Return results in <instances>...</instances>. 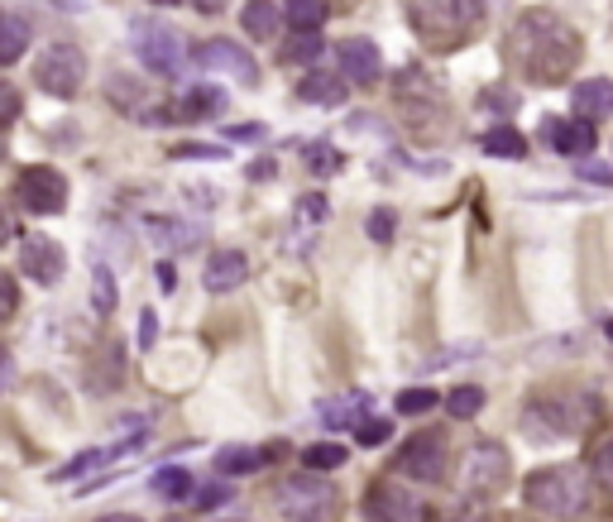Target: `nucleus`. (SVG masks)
Here are the masks:
<instances>
[{
	"label": "nucleus",
	"instance_id": "nucleus-1",
	"mask_svg": "<svg viewBox=\"0 0 613 522\" xmlns=\"http://www.w3.org/2000/svg\"><path fill=\"white\" fill-rule=\"evenodd\" d=\"M508 63L527 82H566L580 63V34L552 10H527L508 30Z\"/></svg>",
	"mask_w": 613,
	"mask_h": 522
},
{
	"label": "nucleus",
	"instance_id": "nucleus-2",
	"mask_svg": "<svg viewBox=\"0 0 613 522\" xmlns=\"http://www.w3.org/2000/svg\"><path fill=\"white\" fill-rule=\"evenodd\" d=\"M523 499H527L532 513H542L552 522H576V518L590 513V503H594L590 469H580V465L537 469V475L523 485Z\"/></svg>",
	"mask_w": 613,
	"mask_h": 522
},
{
	"label": "nucleus",
	"instance_id": "nucleus-3",
	"mask_svg": "<svg viewBox=\"0 0 613 522\" xmlns=\"http://www.w3.org/2000/svg\"><path fill=\"white\" fill-rule=\"evenodd\" d=\"M273 508L283 513V522H336L345 508V493L336 479L303 469V475H283L273 485Z\"/></svg>",
	"mask_w": 613,
	"mask_h": 522
},
{
	"label": "nucleus",
	"instance_id": "nucleus-4",
	"mask_svg": "<svg viewBox=\"0 0 613 522\" xmlns=\"http://www.w3.org/2000/svg\"><path fill=\"white\" fill-rule=\"evenodd\" d=\"M408 15L427 44H455L485 20V5L479 0H408Z\"/></svg>",
	"mask_w": 613,
	"mask_h": 522
},
{
	"label": "nucleus",
	"instance_id": "nucleus-5",
	"mask_svg": "<svg viewBox=\"0 0 613 522\" xmlns=\"http://www.w3.org/2000/svg\"><path fill=\"white\" fill-rule=\"evenodd\" d=\"M594 417H599V402L594 398L566 394V398H537L523 412V427L532 432V441H566V436L584 432Z\"/></svg>",
	"mask_w": 613,
	"mask_h": 522
},
{
	"label": "nucleus",
	"instance_id": "nucleus-6",
	"mask_svg": "<svg viewBox=\"0 0 613 522\" xmlns=\"http://www.w3.org/2000/svg\"><path fill=\"white\" fill-rule=\"evenodd\" d=\"M508 469H513V461H508V451L499 446V441H475L465 455H461V493L465 499H493V493H503L508 485Z\"/></svg>",
	"mask_w": 613,
	"mask_h": 522
},
{
	"label": "nucleus",
	"instance_id": "nucleus-7",
	"mask_svg": "<svg viewBox=\"0 0 613 522\" xmlns=\"http://www.w3.org/2000/svg\"><path fill=\"white\" fill-rule=\"evenodd\" d=\"M87 82V58L77 44H48L44 54L34 58V87L48 91L58 101H72Z\"/></svg>",
	"mask_w": 613,
	"mask_h": 522
},
{
	"label": "nucleus",
	"instance_id": "nucleus-8",
	"mask_svg": "<svg viewBox=\"0 0 613 522\" xmlns=\"http://www.w3.org/2000/svg\"><path fill=\"white\" fill-rule=\"evenodd\" d=\"M135 54H139V63H145L149 72L178 77L182 68H188V38H182L173 24H163V20H139L135 24Z\"/></svg>",
	"mask_w": 613,
	"mask_h": 522
},
{
	"label": "nucleus",
	"instance_id": "nucleus-9",
	"mask_svg": "<svg viewBox=\"0 0 613 522\" xmlns=\"http://www.w3.org/2000/svg\"><path fill=\"white\" fill-rule=\"evenodd\" d=\"M15 202L24 206V212H34V216H54V212H63V206H68V178H63L58 168H48V163L20 168Z\"/></svg>",
	"mask_w": 613,
	"mask_h": 522
},
{
	"label": "nucleus",
	"instance_id": "nucleus-10",
	"mask_svg": "<svg viewBox=\"0 0 613 522\" xmlns=\"http://www.w3.org/2000/svg\"><path fill=\"white\" fill-rule=\"evenodd\" d=\"M446 465H451V451H446V436L441 432H422L398 451V475L417 479V485H441V479H446Z\"/></svg>",
	"mask_w": 613,
	"mask_h": 522
},
{
	"label": "nucleus",
	"instance_id": "nucleus-11",
	"mask_svg": "<svg viewBox=\"0 0 613 522\" xmlns=\"http://www.w3.org/2000/svg\"><path fill=\"white\" fill-rule=\"evenodd\" d=\"M364 518L370 522H427V508L398 479H374L370 493H364Z\"/></svg>",
	"mask_w": 613,
	"mask_h": 522
},
{
	"label": "nucleus",
	"instance_id": "nucleus-12",
	"mask_svg": "<svg viewBox=\"0 0 613 522\" xmlns=\"http://www.w3.org/2000/svg\"><path fill=\"white\" fill-rule=\"evenodd\" d=\"M20 273L30 283H58L63 279V250L58 240H48V235H24L20 240Z\"/></svg>",
	"mask_w": 613,
	"mask_h": 522
},
{
	"label": "nucleus",
	"instance_id": "nucleus-13",
	"mask_svg": "<svg viewBox=\"0 0 613 522\" xmlns=\"http://www.w3.org/2000/svg\"><path fill=\"white\" fill-rule=\"evenodd\" d=\"M197 63L206 72H226L235 77V82H254L259 68H254V58L245 54L240 44H230V38H206V44L197 48Z\"/></svg>",
	"mask_w": 613,
	"mask_h": 522
},
{
	"label": "nucleus",
	"instance_id": "nucleus-14",
	"mask_svg": "<svg viewBox=\"0 0 613 522\" xmlns=\"http://www.w3.org/2000/svg\"><path fill=\"white\" fill-rule=\"evenodd\" d=\"M336 54H341V77H345V82H355V87H374V82H379L384 58H379V48H374V38H345Z\"/></svg>",
	"mask_w": 613,
	"mask_h": 522
},
{
	"label": "nucleus",
	"instance_id": "nucleus-15",
	"mask_svg": "<svg viewBox=\"0 0 613 522\" xmlns=\"http://www.w3.org/2000/svg\"><path fill=\"white\" fill-rule=\"evenodd\" d=\"M570 115H576V121H584V125L613 115V82H609V77L576 82V91H570Z\"/></svg>",
	"mask_w": 613,
	"mask_h": 522
},
{
	"label": "nucleus",
	"instance_id": "nucleus-16",
	"mask_svg": "<svg viewBox=\"0 0 613 522\" xmlns=\"http://www.w3.org/2000/svg\"><path fill=\"white\" fill-rule=\"evenodd\" d=\"M245 279H250V259H245L240 250H216L212 259H206L202 283L212 293H230V288H240Z\"/></svg>",
	"mask_w": 613,
	"mask_h": 522
},
{
	"label": "nucleus",
	"instance_id": "nucleus-17",
	"mask_svg": "<svg viewBox=\"0 0 613 522\" xmlns=\"http://www.w3.org/2000/svg\"><path fill=\"white\" fill-rule=\"evenodd\" d=\"M546 145H552L556 154H566V159H584V154L594 149V129L584 121H546Z\"/></svg>",
	"mask_w": 613,
	"mask_h": 522
},
{
	"label": "nucleus",
	"instance_id": "nucleus-18",
	"mask_svg": "<svg viewBox=\"0 0 613 522\" xmlns=\"http://www.w3.org/2000/svg\"><path fill=\"white\" fill-rule=\"evenodd\" d=\"M240 24H245V34H250V38L269 44V38L283 30V10L273 5V0H250V5H245V15H240Z\"/></svg>",
	"mask_w": 613,
	"mask_h": 522
},
{
	"label": "nucleus",
	"instance_id": "nucleus-19",
	"mask_svg": "<svg viewBox=\"0 0 613 522\" xmlns=\"http://www.w3.org/2000/svg\"><path fill=\"white\" fill-rule=\"evenodd\" d=\"M297 97L311 101V106H341L345 101V82L331 72H307L303 82H297Z\"/></svg>",
	"mask_w": 613,
	"mask_h": 522
},
{
	"label": "nucleus",
	"instance_id": "nucleus-20",
	"mask_svg": "<svg viewBox=\"0 0 613 522\" xmlns=\"http://www.w3.org/2000/svg\"><path fill=\"white\" fill-rule=\"evenodd\" d=\"M220 106H226V91H216V87H192V91H182V101L168 115H178V121H202V115H216Z\"/></svg>",
	"mask_w": 613,
	"mask_h": 522
},
{
	"label": "nucleus",
	"instance_id": "nucleus-21",
	"mask_svg": "<svg viewBox=\"0 0 613 522\" xmlns=\"http://www.w3.org/2000/svg\"><path fill=\"white\" fill-rule=\"evenodd\" d=\"M326 15H331L326 0H288V5H283V20H288L297 34H317L326 24Z\"/></svg>",
	"mask_w": 613,
	"mask_h": 522
},
{
	"label": "nucleus",
	"instance_id": "nucleus-22",
	"mask_svg": "<svg viewBox=\"0 0 613 522\" xmlns=\"http://www.w3.org/2000/svg\"><path fill=\"white\" fill-rule=\"evenodd\" d=\"M24 48H30V24H24L20 15H0V68L15 63Z\"/></svg>",
	"mask_w": 613,
	"mask_h": 522
},
{
	"label": "nucleus",
	"instance_id": "nucleus-23",
	"mask_svg": "<svg viewBox=\"0 0 613 522\" xmlns=\"http://www.w3.org/2000/svg\"><path fill=\"white\" fill-rule=\"evenodd\" d=\"M485 154H499V159H523L527 139L518 135L513 125H499V129H489V135H485Z\"/></svg>",
	"mask_w": 613,
	"mask_h": 522
},
{
	"label": "nucleus",
	"instance_id": "nucleus-24",
	"mask_svg": "<svg viewBox=\"0 0 613 522\" xmlns=\"http://www.w3.org/2000/svg\"><path fill=\"white\" fill-rule=\"evenodd\" d=\"M590 479H599V485L613 493V432H604L590 446Z\"/></svg>",
	"mask_w": 613,
	"mask_h": 522
},
{
	"label": "nucleus",
	"instance_id": "nucleus-25",
	"mask_svg": "<svg viewBox=\"0 0 613 522\" xmlns=\"http://www.w3.org/2000/svg\"><path fill=\"white\" fill-rule=\"evenodd\" d=\"M154 493H159V499H188L192 493V475L188 469H178V465H168V469H159V475H154Z\"/></svg>",
	"mask_w": 613,
	"mask_h": 522
},
{
	"label": "nucleus",
	"instance_id": "nucleus-26",
	"mask_svg": "<svg viewBox=\"0 0 613 522\" xmlns=\"http://www.w3.org/2000/svg\"><path fill=\"white\" fill-rule=\"evenodd\" d=\"M264 465V451H245V446H235V451H220L216 455V469L220 475H250V469Z\"/></svg>",
	"mask_w": 613,
	"mask_h": 522
},
{
	"label": "nucleus",
	"instance_id": "nucleus-27",
	"mask_svg": "<svg viewBox=\"0 0 613 522\" xmlns=\"http://www.w3.org/2000/svg\"><path fill=\"white\" fill-rule=\"evenodd\" d=\"M341 465H345V446H331V441L303 451V469H317V475H326V469H341Z\"/></svg>",
	"mask_w": 613,
	"mask_h": 522
},
{
	"label": "nucleus",
	"instance_id": "nucleus-28",
	"mask_svg": "<svg viewBox=\"0 0 613 522\" xmlns=\"http://www.w3.org/2000/svg\"><path fill=\"white\" fill-rule=\"evenodd\" d=\"M303 159H307V168H311L317 178H331V173H341V168H345V159H341V154H336L331 145H307Z\"/></svg>",
	"mask_w": 613,
	"mask_h": 522
},
{
	"label": "nucleus",
	"instance_id": "nucleus-29",
	"mask_svg": "<svg viewBox=\"0 0 613 522\" xmlns=\"http://www.w3.org/2000/svg\"><path fill=\"white\" fill-rule=\"evenodd\" d=\"M446 408L455 422H465V417H475L479 408H485V388H475V384H465V388H455V394L446 398Z\"/></svg>",
	"mask_w": 613,
	"mask_h": 522
},
{
	"label": "nucleus",
	"instance_id": "nucleus-30",
	"mask_svg": "<svg viewBox=\"0 0 613 522\" xmlns=\"http://www.w3.org/2000/svg\"><path fill=\"white\" fill-rule=\"evenodd\" d=\"M321 54H326L321 34H297L293 44H288V54H283V58H288V63H317Z\"/></svg>",
	"mask_w": 613,
	"mask_h": 522
},
{
	"label": "nucleus",
	"instance_id": "nucleus-31",
	"mask_svg": "<svg viewBox=\"0 0 613 522\" xmlns=\"http://www.w3.org/2000/svg\"><path fill=\"white\" fill-rule=\"evenodd\" d=\"M432 408H436V394H432V388H402V394H398V412H402V417L432 412Z\"/></svg>",
	"mask_w": 613,
	"mask_h": 522
},
{
	"label": "nucleus",
	"instance_id": "nucleus-32",
	"mask_svg": "<svg viewBox=\"0 0 613 522\" xmlns=\"http://www.w3.org/2000/svg\"><path fill=\"white\" fill-rule=\"evenodd\" d=\"M15 311H20V288H15V279H10V273H0V326L15 317Z\"/></svg>",
	"mask_w": 613,
	"mask_h": 522
},
{
	"label": "nucleus",
	"instance_id": "nucleus-33",
	"mask_svg": "<svg viewBox=\"0 0 613 522\" xmlns=\"http://www.w3.org/2000/svg\"><path fill=\"white\" fill-rule=\"evenodd\" d=\"M355 432H360V446H384V441L394 436V427L379 422V417H370V422H360Z\"/></svg>",
	"mask_w": 613,
	"mask_h": 522
},
{
	"label": "nucleus",
	"instance_id": "nucleus-34",
	"mask_svg": "<svg viewBox=\"0 0 613 522\" xmlns=\"http://www.w3.org/2000/svg\"><path fill=\"white\" fill-rule=\"evenodd\" d=\"M360 408H364V394H350V402H336V408H326V417H331L336 427H341V422H355L360 427Z\"/></svg>",
	"mask_w": 613,
	"mask_h": 522
},
{
	"label": "nucleus",
	"instance_id": "nucleus-35",
	"mask_svg": "<svg viewBox=\"0 0 613 522\" xmlns=\"http://www.w3.org/2000/svg\"><path fill=\"white\" fill-rule=\"evenodd\" d=\"M91 297H97V311H111L115 307V283L106 269H97V288H91Z\"/></svg>",
	"mask_w": 613,
	"mask_h": 522
},
{
	"label": "nucleus",
	"instance_id": "nucleus-36",
	"mask_svg": "<svg viewBox=\"0 0 613 522\" xmlns=\"http://www.w3.org/2000/svg\"><path fill=\"white\" fill-rule=\"evenodd\" d=\"M15 115H20V91L0 82V125H10V121H15Z\"/></svg>",
	"mask_w": 613,
	"mask_h": 522
},
{
	"label": "nucleus",
	"instance_id": "nucleus-37",
	"mask_svg": "<svg viewBox=\"0 0 613 522\" xmlns=\"http://www.w3.org/2000/svg\"><path fill=\"white\" fill-rule=\"evenodd\" d=\"M370 240H394V212H374L370 216Z\"/></svg>",
	"mask_w": 613,
	"mask_h": 522
},
{
	"label": "nucleus",
	"instance_id": "nucleus-38",
	"mask_svg": "<svg viewBox=\"0 0 613 522\" xmlns=\"http://www.w3.org/2000/svg\"><path fill=\"white\" fill-rule=\"evenodd\" d=\"M226 139H235V145H259L264 125H235V129H226Z\"/></svg>",
	"mask_w": 613,
	"mask_h": 522
},
{
	"label": "nucleus",
	"instance_id": "nucleus-39",
	"mask_svg": "<svg viewBox=\"0 0 613 522\" xmlns=\"http://www.w3.org/2000/svg\"><path fill=\"white\" fill-rule=\"evenodd\" d=\"M220 149H212V145H178L173 149V159H216Z\"/></svg>",
	"mask_w": 613,
	"mask_h": 522
},
{
	"label": "nucleus",
	"instance_id": "nucleus-40",
	"mask_svg": "<svg viewBox=\"0 0 613 522\" xmlns=\"http://www.w3.org/2000/svg\"><path fill=\"white\" fill-rule=\"evenodd\" d=\"M10 378H15V360H10V350L0 345V394L10 388Z\"/></svg>",
	"mask_w": 613,
	"mask_h": 522
},
{
	"label": "nucleus",
	"instance_id": "nucleus-41",
	"mask_svg": "<svg viewBox=\"0 0 613 522\" xmlns=\"http://www.w3.org/2000/svg\"><path fill=\"white\" fill-rule=\"evenodd\" d=\"M154 321H159V317H154V311H145V326H139V345H154V331H159V326H154Z\"/></svg>",
	"mask_w": 613,
	"mask_h": 522
},
{
	"label": "nucleus",
	"instance_id": "nucleus-42",
	"mask_svg": "<svg viewBox=\"0 0 613 522\" xmlns=\"http://www.w3.org/2000/svg\"><path fill=\"white\" fill-rule=\"evenodd\" d=\"M192 5H197V10H202V15H220V10H226V5H230V0H192Z\"/></svg>",
	"mask_w": 613,
	"mask_h": 522
},
{
	"label": "nucleus",
	"instance_id": "nucleus-43",
	"mask_svg": "<svg viewBox=\"0 0 613 522\" xmlns=\"http://www.w3.org/2000/svg\"><path fill=\"white\" fill-rule=\"evenodd\" d=\"M485 106H489V111H513L518 101H513V97H485Z\"/></svg>",
	"mask_w": 613,
	"mask_h": 522
},
{
	"label": "nucleus",
	"instance_id": "nucleus-44",
	"mask_svg": "<svg viewBox=\"0 0 613 522\" xmlns=\"http://www.w3.org/2000/svg\"><path fill=\"white\" fill-rule=\"evenodd\" d=\"M250 178H273V159H259V163H250Z\"/></svg>",
	"mask_w": 613,
	"mask_h": 522
},
{
	"label": "nucleus",
	"instance_id": "nucleus-45",
	"mask_svg": "<svg viewBox=\"0 0 613 522\" xmlns=\"http://www.w3.org/2000/svg\"><path fill=\"white\" fill-rule=\"evenodd\" d=\"M216 503H226V489H206L202 493V508H216Z\"/></svg>",
	"mask_w": 613,
	"mask_h": 522
},
{
	"label": "nucleus",
	"instance_id": "nucleus-46",
	"mask_svg": "<svg viewBox=\"0 0 613 522\" xmlns=\"http://www.w3.org/2000/svg\"><path fill=\"white\" fill-rule=\"evenodd\" d=\"M159 279H163V288H173V283H178V273H173V264H159Z\"/></svg>",
	"mask_w": 613,
	"mask_h": 522
},
{
	"label": "nucleus",
	"instance_id": "nucleus-47",
	"mask_svg": "<svg viewBox=\"0 0 613 522\" xmlns=\"http://www.w3.org/2000/svg\"><path fill=\"white\" fill-rule=\"evenodd\" d=\"M584 178H594V182H613V173H604V168H580Z\"/></svg>",
	"mask_w": 613,
	"mask_h": 522
},
{
	"label": "nucleus",
	"instance_id": "nucleus-48",
	"mask_svg": "<svg viewBox=\"0 0 613 522\" xmlns=\"http://www.w3.org/2000/svg\"><path fill=\"white\" fill-rule=\"evenodd\" d=\"M101 522H145V518H135V513H106Z\"/></svg>",
	"mask_w": 613,
	"mask_h": 522
},
{
	"label": "nucleus",
	"instance_id": "nucleus-49",
	"mask_svg": "<svg viewBox=\"0 0 613 522\" xmlns=\"http://www.w3.org/2000/svg\"><path fill=\"white\" fill-rule=\"evenodd\" d=\"M10 240V216H5V206H0V245Z\"/></svg>",
	"mask_w": 613,
	"mask_h": 522
},
{
	"label": "nucleus",
	"instance_id": "nucleus-50",
	"mask_svg": "<svg viewBox=\"0 0 613 522\" xmlns=\"http://www.w3.org/2000/svg\"><path fill=\"white\" fill-rule=\"evenodd\" d=\"M154 5H182V0H154Z\"/></svg>",
	"mask_w": 613,
	"mask_h": 522
},
{
	"label": "nucleus",
	"instance_id": "nucleus-51",
	"mask_svg": "<svg viewBox=\"0 0 613 522\" xmlns=\"http://www.w3.org/2000/svg\"><path fill=\"white\" fill-rule=\"evenodd\" d=\"M604 336H609V341H613V321H609V326H604Z\"/></svg>",
	"mask_w": 613,
	"mask_h": 522
}]
</instances>
